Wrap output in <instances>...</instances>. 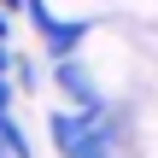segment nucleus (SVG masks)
Listing matches in <instances>:
<instances>
[{"instance_id": "nucleus-1", "label": "nucleus", "mask_w": 158, "mask_h": 158, "mask_svg": "<svg viewBox=\"0 0 158 158\" xmlns=\"http://www.w3.org/2000/svg\"><path fill=\"white\" fill-rule=\"evenodd\" d=\"M29 18H35V29L47 35V53H53V59H76V47H82L88 23H64V18H53L47 6H35V0H29Z\"/></svg>"}]
</instances>
